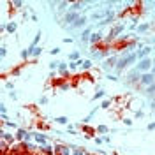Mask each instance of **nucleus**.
Segmentation results:
<instances>
[{"instance_id": "20", "label": "nucleus", "mask_w": 155, "mask_h": 155, "mask_svg": "<svg viewBox=\"0 0 155 155\" xmlns=\"http://www.w3.org/2000/svg\"><path fill=\"white\" fill-rule=\"evenodd\" d=\"M99 39H101V34H92V35H90V41H88V42H97Z\"/></svg>"}, {"instance_id": "41", "label": "nucleus", "mask_w": 155, "mask_h": 155, "mask_svg": "<svg viewBox=\"0 0 155 155\" xmlns=\"http://www.w3.org/2000/svg\"><path fill=\"white\" fill-rule=\"evenodd\" d=\"M134 116H136V118H143V113H141V111H138V113H136Z\"/></svg>"}, {"instance_id": "24", "label": "nucleus", "mask_w": 155, "mask_h": 155, "mask_svg": "<svg viewBox=\"0 0 155 155\" xmlns=\"http://www.w3.org/2000/svg\"><path fill=\"white\" fill-rule=\"evenodd\" d=\"M41 53H42V48H35V49H34V51L30 53V56H39Z\"/></svg>"}, {"instance_id": "16", "label": "nucleus", "mask_w": 155, "mask_h": 155, "mask_svg": "<svg viewBox=\"0 0 155 155\" xmlns=\"http://www.w3.org/2000/svg\"><path fill=\"white\" fill-rule=\"evenodd\" d=\"M104 56V51H93L92 53V58H95V60H101Z\"/></svg>"}, {"instance_id": "35", "label": "nucleus", "mask_w": 155, "mask_h": 155, "mask_svg": "<svg viewBox=\"0 0 155 155\" xmlns=\"http://www.w3.org/2000/svg\"><path fill=\"white\" fill-rule=\"evenodd\" d=\"M60 88H62V90H69V85H67V83H62Z\"/></svg>"}, {"instance_id": "36", "label": "nucleus", "mask_w": 155, "mask_h": 155, "mask_svg": "<svg viewBox=\"0 0 155 155\" xmlns=\"http://www.w3.org/2000/svg\"><path fill=\"white\" fill-rule=\"evenodd\" d=\"M46 102H48L46 97H41V99H39V104H46Z\"/></svg>"}, {"instance_id": "37", "label": "nucleus", "mask_w": 155, "mask_h": 155, "mask_svg": "<svg viewBox=\"0 0 155 155\" xmlns=\"http://www.w3.org/2000/svg\"><path fill=\"white\" fill-rule=\"evenodd\" d=\"M123 123H125V125H132V120H130V118H125Z\"/></svg>"}, {"instance_id": "12", "label": "nucleus", "mask_w": 155, "mask_h": 155, "mask_svg": "<svg viewBox=\"0 0 155 155\" xmlns=\"http://www.w3.org/2000/svg\"><path fill=\"white\" fill-rule=\"evenodd\" d=\"M125 58H127V65H130V64H134V62L138 60V55H136V53H130V55H127Z\"/></svg>"}, {"instance_id": "27", "label": "nucleus", "mask_w": 155, "mask_h": 155, "mask_svg": "<svg viewBox=\"0 0 155 155\" xmlns=\"http://www.w3.org/2000/svg\"><path fill=\"white\" fill-rule=\"evenodd\" d=\"M146 92H148V93H155V83H152V85L146 88Z\"/></svg>"}, {"instance_id": "13", "label": "nucleus", "mask_w": 155, "mask_h": 155, "mask_svg": "<svg viewBox=\"0 0 155 155\" xmlns=\"http://www.w3.org/2000/svg\"><path fill=\"white\" fill-rule=\"evenodd\" d=\"M5 30H7L9 34H14V32H16V23H14V21H12V23H9V25L5 27Z\"/></svg>"}, {"instance_id": "5", "label": "nucleus", "mask_w": 155, "mask_h": 155, "mask_svg": "<svg viewBox=\"0 0 155 155\" xmlns=\"http://www.w3.org/2000/svg\"><path fill=\"white\" fill-rule=\"evenodd\" d=\"M150 53H152V46H146V48L139 49L136 55H138V58H139V60H143V58H146V55H150Z\"/></svg>"}, {"instance_id": "39", "label": "nucleus", "mask_w": 155, "mask_h": 155, "mask_svg": "<svg viewBox=\"0 0 155 155\" xmlns=\"http://www.w3.org/2000/svg\"><path fill=\"white\" fill-rule=\"evenodd\" d=\"M0 111H2V115H5V104H2V106H0Z\"/></svg>"}, {"instance_id": "23", "label": "nucleus", "mask_w": 155, "mask_h": 155, "mask_svg": "<svg viewBox=\"0 0 155 155\" xmlns=\"http://www.w3.org/2000/svg\"><path fill=\"white\" fill-rule=\"evenodd\" d=\"M60 64H62V62H56V60H51V62H49V69H56V67H60Z\"/></svg>"}, {"instance_id": "7", "label": "nucleus", "mask_w": 155, "mask_h": 155, "mask_svg": "<svg viewBox=\"0 0 155 155\" xmlns=\"http://www.w3.org/2000/svg\"><path fill=\"white\" fill-rule=\"evenodd\" d=\"M125 67H127V58H125V56H122V58L116 62V71H123Z\"/></svg>"}, {"instance_id": "17", "label": "nucleus", "mask_w": 155, "mask_h": 155, "mask_svg": "<svg viewBox=\"0 0 155 155\" xmlns=\"http://www.w3.org/2000/svg\"><path fill=\"white\" fill-rule=\"evenodd\" d=\"M60 74H64V76H67L69 74V71H67V64H60Z\"/></svg>"}, {"instance_id": "43", "label": "nucleus", "mask_w": 155, "mask_h": 155, "mask_svg": "<svg viewBox=\"0 0 155 155\" xmlns=\"http://www.w3.org/2000/svg\"><path fill=\"white\" fill-rule=\"evenodd\" d=\"M152 108H155V99H153V102H152Z\"/></svg>"}, {"instance_id": "11", "label": "nucleus", "mask_w": 155, "mask_h": 155, "mask_svg": "<svg viewBox=\"0 0 155 155\" xmlns=\"http://www.w3.org/2000/svg\"><path fill=\"white\" fill-rule=\"evenodd\" d=\"M90 32H92V28H85V30H83V34H81V39H83L85 42H88V41H90Z\"/></svg>"}, {"instance_id": "42", "label": "nucleus", "mask_w": 155, "mask_h": 155, "mask_svg": "<svg viewBox=\"0 0 155 155\" xmlns=\"http://www.w3.org/2000/svg\"><path fill=\"white\" fill-rule=\"evenodd\" d=\"M150 72H152V74H155V65L152 67V71H150Z\"/></svg>"}, {"instance_id": "26", "label": "nucleus", "mask_w": 155, "mask_h": 155, "mask_svg": "<svg viewBox=\"0 0 155 155\" xmlns=\"http://www.w3.org/2000/svg\"><path fill=\"white\" fill-rule=\"evenodd\" d=\"M81 67H83V69H90V67H92V62H90V60H85Z\"/></svg>"}, {"instance_id": "18", "label": "nucleus", "mask_w": 155, "mask_h": 155, "mask_svg": "<svg viewBox=\"0 0 155 155\" xmlns=\"http://www.w3.org/2000/svg\"><path fill=\"white\" fill-rule=\"evenodd\" d=\"M97 132H99V134H108L109 129H108L106 125H99V127H97Z\"/></svg>"}, {"instance_id": "32", "label": "nucleus", "mask_w": 155, "mask_h": 155, "mask_svg": "<svg viewBox=\"0 0 155 155\" xmlns=\"http://www.w3.org/2000/svg\"><path fill=\"white\" fill-rule=\"evenodd\" d=\"M148 130H155V122H152V123H148V127H146Z\"/></svg>"}, {"instance_id": "14", "label": "nucleus", "mask_w": 155, "mask_h": 155, "mask_svg": "<svg viewBox=\"0 0 155 155\" xmlns=\"http://www.w3.org/2000/svg\"><path fill=\"white\" fill-rule=\"evenodd\" d=\"M95 113H97V108H93V109L88 113V116H85V120H83V122H85V123H86V122H90V120L93 118V115H95Z\"/></svg>"}, {"instance_id": "22", "label": "nucleus", "mask_w": 155, "mask_h": 155, "mask_svg": "<svg viewBox=\"0 0 155 155\" xmlns=\"http://www.w3.org/2000/svg\"><path fill=\"white\" fill-rule=\"evenodd\" d=\"M20 56H21L23 60H27V58L30 56V53H28V49H21V53H20Z\"/></svg>"}, {"instance_id": "8", "label": "nucleus", "mask_w": 155, "mask_h": 155, "mask_svg": "<svg viewBox=\"0 0 155 155\" xmlns=\"http://www.w3.org/2000/svg\"><path fill=\"white\" fill-rule=\"evenodd\" d=\"M116 62H118V60H116V56H109V58L104 62V69H108V67H113V65L116 67Z\"/></svg>"}, {"instance_id": "40", "label": "nucleus", "mask_w": 155, "mask_h": 155, "mask_svg": "<svg viewBox=\"0 0 155 155\" xmlns=\"http://www.w3.org/2000/svg\"><path fill=\"white\" fill-rule=\"evenodd\" d=\"M108 79H111V81H116V76H113V74H108Z\"/></svg>"}, {"instance_id": "2", "label": "nucleus", "mask_w": 155, "mask_h": 155, "mask_svg": "<svg viewBox=\"0 0 155 155\" xmlns=\"http://www.w3.org/2000/svg\"><path fill=\"white\" fill-rule=\"evenodd\" d=\"M79 18H81V16H79L78 12H74V11H69V12L65 14V18H64V20H65V23H69V25H74V23H76Z\"/></svg>"}, {"instance_id": "21", "label": "nucleus", "mask_w": 155, "mask_h": 155, "mask_svg": "<svg viewBox=\"0 0 155 155\" xmlns=\"http://www.w3.org/2000/svg\"><path fill=\"white\" fill-rule=\"evenodd\" d=\"M146 30H148V23H141L138 27V32H146Z\"/></svg>"}, {"instance_id": "9", "label": "nucleus", "mask_w": 155, "mask_h": 155, "mask_svg": "<svg viewBox=\"0 0 155 155\" xmlns=\"http://www.w3.org/2000/svg\"><path fill=\"white\" fill-rule=\"evenodd\" d=\"M85 23H86V18H85V16H81V18L78 20L74 25H71V28H78V27H83ZM71 28H69V30H71Z\"/></svg>"}, {"instance_id": "1", "label": "nucleus", "mask_w": 155, "mask_h": 155, "mask_svg": "<svg viewBox=\"0 0 155 155\" xmlns=\"http://www.w3.org/2000/svg\"><path fill=\"white\" fill-rule=\"evenodd\" d=\"M153 67V60L152 58H143V60H139V64H138V67H136V71H139L141 74H145L146 71H150Z\"/></svg>"}, {"instance_id": "4", "label": "nucleus", "mask_w": 155, "mask_h": 155, "mask_svg": "<svg viewBox=\"0 0 155 155\" xmlns=\"http://www.w3.org/2000/svg\"><path fill=\"white\" fill-rule=\"evenodd\" d=\"M41 35H42V32L39 30L37 34H35V37H34V41L30 42V46H28V53H32L35 48H37V44H39V41H41Z\"/></svg>"}, {"instance_id": "34", "label": "nucleus", "mask_w": 155, "mask_h": 155, "mask_svg": "<svg viewBox=\"0 0 155 155\" xmlns=\"http://www.w3.org/2000/svg\"><path fill=\"white\" fill-rule=\"evenodd\" d=\"M5 53H7V49H5V48H2V49H0V56L4 58V56H5Z\"/></svg>"}, {"instance_id": "19", "label": "nucleus", "mask_w": 155, "mask_h": 155, "mask_svg": "<svg viewBox=\"0 0 155 155\" xmlns=\"http://www.w3.org/2000/svg\"><path fill=\"white\" fill-rule=\"evenodd\" d=\"M78 58H79V51H72L71 55H69V62L72 60V62H76Z\"/></svg>"}, {"instance_id": "28", "label": "nucleus", "mask_w": 155, "mask_h": 155, "mask_svg": "<svg viewBox=\"0 0 155 155\" xmlns=\"http://www.w3.org/2000/svg\"><path fill=\"white\" fill-rule=\"evenodd\" d=\"M56 123H67V118L65 116H58L56 118Z\"/></svg>"}, {"instance_id": "30", "label": "nucleus", "mask_w": 155, "mask_h": 155, "mask_svg": "<svg viewBox=\"0 0 155 155\" xmlns=\"http://www.w3.org/2000/svg\"><path fill=\"white\" fill-rule=\"evenodd\" d=\"M109 104H111V101H104V102L101 104V108H104V109H106V108H109Z\"/></svg>"}, {"instance_id": "33", "label": "nucleus", "mask_w": 155, "mask_h": 155, "mask_svg": "<svg viewBox=\"0 0 155 155\" xmlns=\"http://www.w3.org/2000/svg\"><path fill=\"white\" fill-rule=\"evenodd\" d=\"M102 16H104V14H99V12H97V14H92L93 20H99V18H102Z\"/></svg>"}, {"instance_id": "31", "label": "nucleus", "mask_w": 155, "mask_h": 155, "mask_svg": "<svg viewBox=\"0 0 155 155\" xmlns=\"http://www.w3.org/2000/svg\"><path fill=\"white\" fill-rule=\"evenodd\" d=\"M49 53H51V55H58V53H60V48H53Z\"/></svg>"}, {"instance_id": "3", "label": "nucleus", "mask_w": 155, "mask_h": 155, "mask_svg": "<svg viewBox=\"0 0 155 155\" xmlns=\"http://www.w3.org/2000/svg\"><path fill=\"white\" fill-rule=\"evenodd\" d=\"M139 83H141V85H152V83H155V74H152V72H145V74H141Z\"/></svg>"}, {"instance_id": "15", "label": "nucleus", "mask_w": 155, "mask_h": 155, "mask_svg": "<svg viewBox=\"0 0 155 155\" xmlns=\"http://www.w3.org/2000/svg\"><path fill=\"white\" fill-rule=\"evenodd\" d=\"M34 138H35V141H37V143H41V145H44V143L48 141V139H46L44 136H41V134H34Z\"/></svg>"}, {"instance_id": "10", "label": "nucleus", "mask_w": 155, "mask_h": 155, "mask_svg": "<svg viewBox=\"0 0 155 155\" xmlns=\"http://www.w3.org/2000/svg\"><path fill=\"white\" fill-rule=\"evenodd\" d=\"M123 28H125L123 25H118V27H116L115 30H111V34H109V39H113V37H115V35H118L120 32H123Z\"/></svg>"}, {"instance_id": "29", "label": "nucleus", "mask_w": 155, "mask_h": 155, "mask_svg": "<svg viewBox=\"0 0 155 155\" xmlns=\"http://www.w3.org/2000/svg\"><path fill=\"white\" fill-rule=\"evenodd\" d=\"M69 67H71V71H74L76 67H79V64L78 62H69Z\"/></svg>"}, {"instance_id": "25", "label": "nucleus", "mask_w": 155, "mask_h": 155, "mask_svg": "<svg viewBox=\"0 0 155 155\" xmlns=\"http://www.w3.org/2000/svg\"><path fill=\"white\" fill-rule=\"evenodd\" d=\"M101 97H104V90H99V92H97V93L93 95V101H99Z\"/></svg>"}, {"instance_id": "6", "label": "nucleus", "mask_w": 155, "mask_h": 155, "mask_svg": "<svg viewBox=\"0 0 155 155\" xmlns=\"http://www.w3.org/2000/svg\"><path fill=\"white\" fill-rule=\"evenodd\" d=\"M16 139H18V141H21V139H27V141H28V139H30V134H28V132H27L25 129H18Z\"/></svg>"}, {"instance_id": "38", "label": "nucleus", "mask_w": 155, "mask_h": 155, "mask_svg": "<svg viewBox=\"0 0 155 155\" xmlns=\"http://www.w3.org/2000/svg\"><path fill=\"white\" fill-rule=\"evenodd\" d=\"M5 88L7 90H12V83H5Z\"/></svg>"}]
</instances>
